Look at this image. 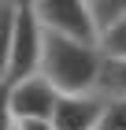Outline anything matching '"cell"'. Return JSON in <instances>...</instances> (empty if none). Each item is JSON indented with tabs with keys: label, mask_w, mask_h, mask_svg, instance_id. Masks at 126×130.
<instances>
[{
	"label": "cell",
	"mask_w": 126,
	"mask_h": 130,
	"mask_svg": "<svg viewBox=\"0 0 126 130\" xmlns=\"http://www.w3.org/2000/svg\"><path fill=\"white\" fill-rule=\"evenodd\" d=\"M0 130H19V119L11 111V82H0Z\"/></svg>",
	"instance_id": "8fae6325"
},
{
	"label": "cell",
	"mask_w": 126,
	"mask_h": 130,
	"mask_svg": "<svg viewBox=\"0 0 126 130\" xmlns=\"http://www.w3.org/2000/svg\"><path fill=\"white\" fill-rule=\"evenodd\" d=\"M0 82H4V78H0Z\"/></svg>",
	"instance_id": "5bb4252c"
},
{
	"label": "cell",
	"mask_w": 126,
	"mask_h": 130,
	"mask_svg": "<svg viewBox=\"0 0 126 130\" xmlns=\"http://www.w3.org/2000/svg\"><path fill=\"white\" fill-rule=\"evenodd\" d=\"M8 4H15V8H22V4H30V0H8Z\"/></svg>",
	"instance_id": "4fadbf2b"
},
{
	"label": "cell",
	"mask_w": 126,
	"mask_h": 130,
	"mask_svg": "<svg viewBox=\"0 0 126 130\" xmlns=\"http://www.w3.org/2000/svg\"><path fill=\"white\" fill-rule=\"evenodd\" d=\"M15 19L19 8L0 0V78H8V63H11V41H15Z\"/></svg>",
	"instance_id": "8992f818"
},
{
	"label": "cell",
	"mask_w": 126,
	"mask_h": 130,
	"mask_svg": "<svg viewBox=\"0 0 126 130\" xmlns=\"http://www.w3.org/2000/svg\"><path fill=\"white\" fill-rule=\"evenodd\" d=\"M104 48L100 41L70 37V34H52L45 37V60L41 74L56 86L59 93H97L100 74H104Z\"/></svg>",
	"instance_id": "6da1fadb"
},
{
	"label": "cell",
	"mask_w": 126,
	"mask_h": 130,
	"mask_svg": "<svg viewBox=\"0 0 126 130\" xmlns=\"http://www.w3.org/2000/svg\"><path fill=\"white\" fill-rule=\"evenodd\" d=\"M97 130H126V97H107L104 93V115Z\"/></svg>",
	"instance_id": "30bf717a"
},
{
	"label": "cell",
	"mask_w": 126,
	"mask_h": 130,
	"mask_svg": "<svg viewBox=\"0 0 126 130\" xmlns=\"http://www.w3.org/2000/svg\"><path fill=\"white\" fill-rule=\"evenodd\" d=\"M19 130H56V123L52 119H26V123H19Z\"/></svg>",
	"instance_id": "7c38bea8"
},
{
	"label": "cell",
	"mask_w": 126,
	"mask_h": 130,
	"mask_svg": "<svg viewBox=\"0 0 126 130\" xmlns=\"http://www.w3.org/2000/svg\"><path fill=\"white\" fill-rule=\"evenodd\" d=\"M97 41H100V48H104L107 60H126V15L115 22V26H107Z\"/></svg>",
	"instance_id": "9c48e42d"
},
{
	"label": "cell",
	"mask_w": 126,
	"mask_h": 130,
	"mask_svg": "<svg viewBox=\"0 0 126 130\" xmlns=\"http://www.w3.org/2000/svg\"><path fill=\"white\" fill-rule=\"evenodd\" d=\"M30 8H33V15L41 19L45 30L97 41V22H93L89 0H30Z\"/></svg>",
	"instance_id": "3957f363"
},
{
	"label": "cell",
	"mask_w": 126,
	"mask_h": 130,
	"mask_svg": "<svg viewBox=\"0 0 126 130\" xmlns=\"http://www.w3.org/2000/svg\"><path fill=\"white\" fill-rule=\"evenodd\" d=\"M59 97L63 93L45 74H30L22 82H11V111H15L19 123H26V119H52Z\"/></svg>",
	"instance_id": "277c9868"
},
{
	"label": "cell",
	"mask_w": 126,
	"mask_h": 130,
	"mask_svg": "<svg viewBox=\"0 0 126 130\" xmlns=\"http://www.w3.org/2000/svg\"><path fill=\"white\" fill-rule=\"evenodd\" d=\"M89 8H93V22H97V37H100L107 26H115L126 15V0H89Z\"/></svg>",
	"instance_id": "52a82bcc"
},
{
	"label": "cell",
	"mask_w": 126,
	"mask_h": 130,
	"mask_svg": "<svg viewBox=\"0 0 126 130\" xmlns=\"http://www.w3.org/2000/svg\"><path fill=\"white\" fill-rule=\"evenodd\" d=\"M100 93H107V97H126V60H104Z\"/></svg>",
	"instance_id": "ba28073f"
},
{
	"label": "cell",
	"mask_w": 126,
	"mask_h": 130,
	"mask_svg": "<svg viewBox=\"0 0 126 130\" xmlns=\"http://www.w3.org/2000/svg\"><path fill=\"white\" fill-rule=\"evenodd\" d=\"M45 37L48 30L41 26L30 4L19 8L15 19V41H11V63H8V82H22L30 74H41V60H45Z\"/></svg>",
	"instance_id": "7a4b0ae2"
},
{
	"label": "cell",
	"mask_w": 126,
	"mask_h": 130,
	"mask_svg": "<svg viewBox=\"0 0 126 130\" xmlns=\"http://www.w3.org/2000/svg\"><path fill=\"white\" fill-rule=\"evenodd\" d=\"M104 115V93H63L52 111L56 130H97Z\"/></svg>",
	"instance_id": "5b68a950"
}]
</instances>
